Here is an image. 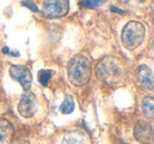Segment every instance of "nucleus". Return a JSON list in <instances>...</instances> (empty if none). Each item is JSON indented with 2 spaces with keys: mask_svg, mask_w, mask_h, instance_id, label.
<instances>
[{
  "mask_svg": "<svg viewBox=\"0 0 154 144\" xmlns=\"http://www.w3.org/2000/svg\"><path fill=\"white\" fill-rule=\"evenodd\" d=\"M96 76L106 84L116 85L122 80L124 66L116 58L106 57L97 64Z\"/></svg>",
  "mask_w": 154,
  "mask_h": 144,
  "instance_id": "nucleus-1",
  "label": "nucleus"
},
{
  "mask_svg": "<svg viewBox=\"0 0 154 144\" xmlns=\"http://www.w3.org/2000/svg\"><path fill=\"white\" fill-rule=\"evenodd\" d=\"M90 60L84 55H76L71 59L68 66V77L70 82L75 86L87 84L91 78Z\"/></svg>",
  "mask_w": 154,
  "mask_h": 144,
  "instance_id": "nucleus-2",
  "label": "nucleus"
},
{
  "mask_svg": "<svg viewBox=\"0 0 154 144\" xmlns=\"http://www.w3.org/2000/svg\"><path fill=\"white\" fill-rule=\"evenodd\" d=\"M146 36V28L141 22L130 21L125 26L122 33V41L127 50H135L143 43Z\"/></svg>",
  "mask_w": 154,
  "mask_h": 144,
  "instance_id": "nucleus-3",
  "label": "nucleus"
},
{
  "mask_svg": "<svg viewBox=\"0 0 154 144\" xmlns=\"http://www.w3.org/2000/svg\"><path fill=\"white\" fill-rule=\"evenodd\" d=\"M69 0H45L42 13L49 18H59L69 12Z\"/></svg>",
  "mask_w": 154,
  "mask_h": 144,
  "instance_id": "nucleus-4",
  "label": "nucleus"
},
{
  "mask_svg": "<svg viewBox=\"0 0 154 144\" xmlns=\"http://www.w3.org/2000/svg\"><path fill=\"white\" fill-rule=\"evenodd\" d=\"M37 110L36 96L31 92H26L22 95L21 100L18 105V112L24 118H31L35 115Z\"/></svg>",
  "mask_w": 154,
  "mask_h": 144,
  "instance_id": "nucleus-5",
  "label": "nucleus"
},
{
  "mask_svg": "<svg viewBox=\"0 0 154 144\" xmlns=\"http://www.w3.org/2000/svg\"><path fill=\"white\" fill-rule=\"evenodd\" d=\"M10 75L14 80L18 81L24 91H29L32 84V74L30 70L24 65H12L10 68Z\"/></svg>",
  "mask_w": 154,
  "mask_h": 144,
  "instance_id": "nucleus-6",
  "label": "nucleus"
},
{
  "mask_svg": "<svg viewBox=\"0 0 154 144\" xmlns=\"http://www.w3.org/2000/svg\"><path fill=\"white\" fill-rule=\"evenodd\" d=\"M134 137L143 144H150L153 139V128L147 121L140 120L137 122L134 128Z\"/></svg>",
  "mask_w": 154,
  "mask_h": 144,
  "instance_id": "nucleus-7",
  "label": "nucleus"
},
{
  "mask_svg": "<svg viewBox=\"0 0 154 144\" xmlns=\"http://www.w3.org/2000/svg\"><path fill=\"white\" fill-rule=\"evenodd\" d=\"M136 76L137 79H138L139 83L143 85L145 88L147 89H153V73H152V70L147 66L146 64H141L137 68L136 70Z\"/></svg>",
  "mask_w": 154,
  "mask_h": 144,
  "instance_id": "nucleus-8",
  "label": "nucleus"
},
{
  "mask_svg": "<svg viewBox=\"0 0 154 144\" xmlns=\"http://www.w3.org/2000/svg\"><path fill=\"white\" fill-rule=\"evenodd\" d=\"M62 144H90L87 135L82 130H72L62 139Z\"/></svg>",
  "mask_w": 154,
  "mask_h": 144,
  "instance_id": "nucleus-9",
  "label": "nucleus"
},
{
  "mask_svg": "<svg viewBox=\"0 0 154 144\" xmlns=\"http://www.w3.org/2000/svg\"><path fill=\"white\" fill-rule=\"evenodd\" d=\"M14 128L9 120L0 119V144H10L13 137Z\"/></svg>",
  "mask_w": 154,
  "mask_h": 144,
  "instance_id": "nucleus-10",
  "label": "nucleus"
},
{
  "mask_svg": "<svg viewBox=\"0 0 154 144\" xmlns=\"http://www.w3.org/2000/svg\"><path fill=\"white\" fill-rule=\"evenodd\" d=\"M141 107H143V112L147 118L152 119L154 116V99L151 96H148L145 97L143 100V104H141Z\"/></svg>",
  "mask_w": 154,
  "mask_h": 144,
  "instance_id": "nucleus-11",
  "label": "nucleus"
},
{
  "mask_svg": "<svg viewBox=\"0 0 154 144\" xmlns=\"http://www.w3.org/2000/svg\"><path fill=\"white\" fill-rule=\"evenodd\" d=\"M74 108H75V104L72 96L66 95V98L63 99V101H62L61 105H60V112L62 114H71V112H73Z\"/></svg>",
  "mask_w": 154,
  "mask_h": 144,
  "instance_id": "nucleus-12",
  "label": "nucleus"
},
{
  "mask_svg": "<svg viewBox=\"0 0 154 144\" xmlns=\"http://www.w3.org/2000/svg\"><path fill=\"white\" fill-rule=\"evenodd\" d=\"M105 2V0H80L79 4L87 9H95Z\"/></svg>",
  "mask_w": 154,
  "mask_h": 144,
  "instance_id": "nucleus-13",
  "label": "nucleus"
},
{
  "mask_svg": "<svg viewBox=\"0 0 154 144\" xmlns=\"http://www.w3.org/2000/svg\"><path fill=\"white\" fill-rule=\"evenodd\" d=\"M51 76H52V73L49 70H40L38 74V80L40 82V84H42L43 86H47L50 79H51Z\"/></svg>",
  "mask_w": 154,
  "mask_h": 144,
  "instance_id": "nucleus-14",
  "label": "nucleus"
},
{
  "mask_svg": "<svg viewBox=\"0 0 154 144\" xmlns=\"http://www.w3.org/2000/svg\"><path fill=\"white\" fill-rule=\"evenodd\" d=\"M22 4H24L26 8L31 9L33 12H39L38 8H37L36 5H35L34 3L32 2V1H30V0H23V1H22Z\"/></svg>",
  "mask_w": 154,
  "mask_h": 144,
  "instance_id": "nucleus-15",
  "label": "nucleus"
},
{
  "mask_svg": "<svg viewBox=\"0 0 154 144\" xmlns=\"http://www.w3.org/2000/svg\"><path fill=\"white\" fill-rule=\"evenodd\" d=\"M111 11H113V12H117V13H122V11H120V10H118V9H116V8H114V7H111Z\"/></svg>",
  "mask_w": 154,
  "mask_h": 144,
  "instance_id": "nucleus-16",
  "label": "nucleus"
}]
</instances>
